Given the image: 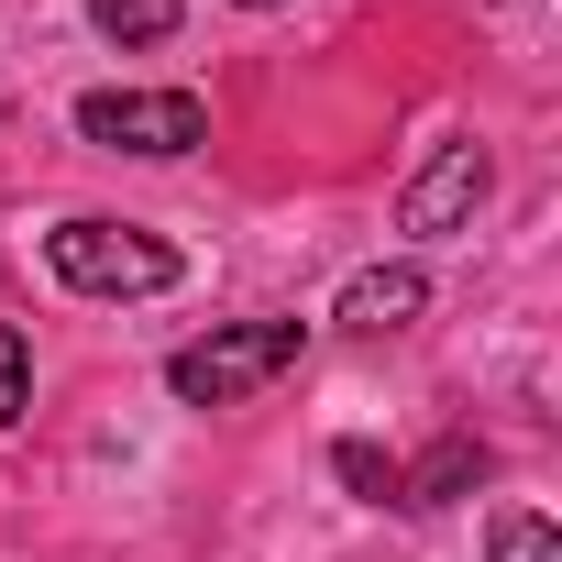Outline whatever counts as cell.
Listing matches in <instances>:
<instances>
[{
    "mask_svg": "<svg viewBox=\"0 0 562 562\" xmlns=\"http://www.w3.org/2000/svg\"><path fill=\"white\" fill-rule=\"evenodd\" d=\"M45 265L67 276L78 299H166V288H177V254H166L155 232H133V221H100V210L56 221V232H45Z\"/></svg>",
    "mask_w": 562,
    "mask_h": 562,
    "instance_id": "cell-1",
    "label": "cell"
},
{
    "mask_svg": "<svg viewBox=\"0 0 562 562\" xmlns=\"http://www.w3.org/2000/svg\"><path fill=\"white\" fill-rule=\"evenodd\" d=\"M299 353H310V331H299V321H232V331H210V342L166 353V386H177L188 408H232V397L276 386Z\"/></svg>",
    "mask_w": 562,
    "mask_h": 562,
    "instance_id": "cell-2",
    "label": "cell"
},
{
    "mask_svg": "<svg viewBox=\"0 0 562 562\" xmlns=\"http://www.w3.org/2000/svg\"><path fill=\"white\" fill-rule=\"evenodd\" d=\"M78 133L100 155H188V144H210V111L188 89H89Z\"/></svg>",
    "mask_w": 562,
    "mask_h": 562,
    "instance_id": "cell-3",
    "label": "cell"
},
{
    "mask_svg": "<svg viewBox=\"0 0 562 562\" xmlns=\"http://www.w3.org/2000/svg\"><path fill=\"white\" fill-rule=\"evenodd\" d=\"M485 144H441L419 177H408V199H397V221L408 232H452V221H474V199H485Z\"/></svg>",
    "mask_w": 562,
    "mask_h": 562,
    "instance_id": "cell-4",
    "label": "cell"
},
{
    "mask_svg": "<svg viewBox=\"0 0 562 562\" xmlns=\"http://www.w3.org/2000/svg\"><path fill=\"white\" fill-rule=\"evenodd\" d=\"M419 310H430V276L419 265H364L342 288V331H408Z\"/></svg>",
    "mask_w": 562,
    "mask_h": 562,
    "instance_id": "cell-5",
    "label": "cell"
},
{
    "mask_svg": "<svg viewBox=\"0 0 562 562\" xmlns=\"http://www.w3.org/2000/svg\"><path fill=\"white\" fill-rule=\"evenodd\" d=\"M474 485H485V441H474V430H452V441L397 485V507H452V496H474Z\"/></svg>",
    "mask_w": 562,
    "mask_h": 562,
    "instance_id": "cell-6",
    "label": "cell"
},
{
    "mask_svg": "<svg viewBox=\"0 0 562 562\" xmlns=\"http://www.w3.org/2000/svg\"><path fill=\"white\" fill-rule=\"evenodd\" d=\"M331 474H342L364 507H397V485H408V463H397V452H375V441H331Z\"/></svg>",
    "mask_w": 562,
    "mask_h": 562,
    "instance_id": "cell-7",
    "label": "cell"
},
{
    "mask_svg": "<svg viewBox=\"0 0 562 562\" xmlns=\"http://www.w3.org/2000/svg\"><path fill=\"white\" fill-rule=\"evenodd\" d=\"M89 23H100L111 45H166V34H177V0H89Z\"/></svg>",
    "mask_w": 562,
    "mask_h": 562,
    "instance_id": "cell-8",
    "label": "cell"
},
{
    "mask_svg": "<svg viewBox=\"0 0 562 562\" xmlns=\"http://www.w3.org/2000/svg\"><path fill=\"white\" fill-rule=\"evenodd\" d=\"M496 562H562V540H551V518H496Z\"/></svg>",
    "mask_w": 562,
    "mask_h": 562,
    "instance_id": "cell-9",
    "label": "cell"
},
{
    "mask_svg": "<svg viewBox=\"0 0 562 562\" xmlns=\"http://www.w3.org/2000/svg\"><path fill=\"white\" fill-rule=\"evenodd\" d=\"M23 397H34V353H23V331L0 321V430L23 419Z\"/></svg>",
    "mask_w": 562,
    "mask_h": 562,
    "instance_id": "cell-10",
    "label": "cell"
},
{
    "mask_svg": "<svg viewBox=\"0 0 562 562\" xmlns=\"http://www.w3.org/2000/svg\"><path fill=\"white\" fill-rule=\"evenodd\" d=\"M243 12H276V0H243Z\"/></svg>",
    "mask_w": 562,
    "mask_h": 562,
    "instance_id": "cell-11",
    "label": "cell"
}]
</instances>
